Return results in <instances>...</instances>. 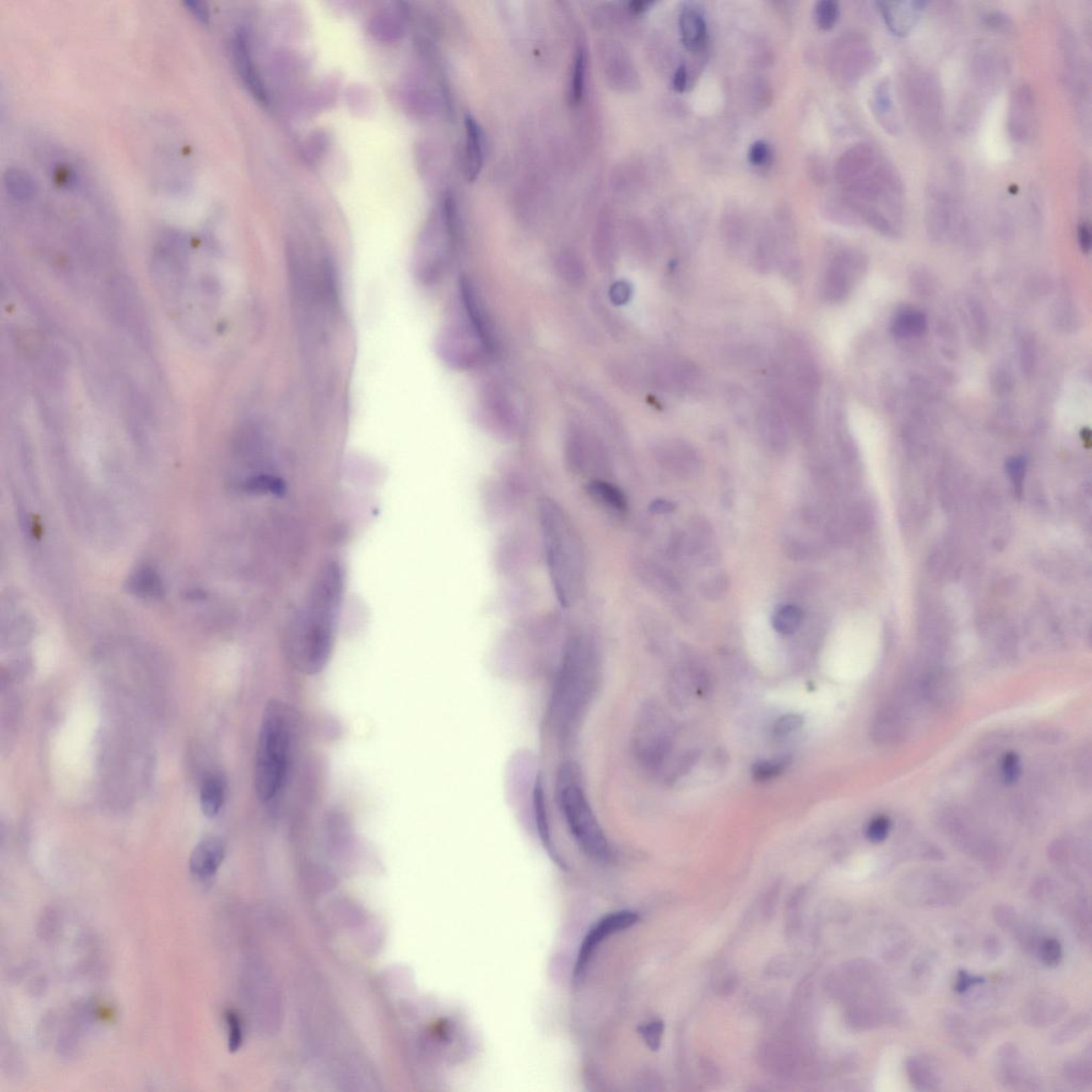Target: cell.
<instances>
[{
  "instance_id": "6da1fadb",
  "label": "cell",
  "mask_w": 1092,
  "mask_h": 1092,
  "mask_svg": "<svg viewBox=\"0 0 1092 1092\" xmlns=\"http://www.w3.org/2000/svg\"><path fill=\"white\" fill-rule=\"evenodd\" d=\"M343 572L335 562L318 574L305 608L290 630V654L298 668L309 675L326 668L332 654L335 624L343 594Z\"/></svg>"
},
{
  "instance_id": "7a4b0ae2",
  "label": "cell",
  "mask_w": 1092,
  "mask_h": 1092,
  "mask_svg": "<svg viewBox=\"0 0 1092 1092\" xmlns=\"http://www.w3.org/2000/svg\"><path fill=\"white\" fill-rule=\"evenodd\" d=\"M539 517L554 592L562 608H570L580 600L585 588L584 545L573 522L555 501L541 500Z\"/></svg>"
},
{
  "instance_id": "3957f363",
  "label": "cell",
  "mask_w": 1092,
  "mask_h": 1092,
  "mask_svg": "<svg viewBox=\"0 0 1092 1092\" xmlns=\"http://www.w3.org/2000/svg\"><path fill=\"white\" fill-rule=\"evenodd\" d=\"M598 678L600 666L593 643L582 636L570 639L562 654L552 705L554 723L562 738H568L577 729L596 694Z\"/></svg>"
},
{
  "instance_id": "277c9868",
  "label": "cell",
  "mask_w": 1092,
  "mask_h": 1092,
  "mask_svg": "<svg viewBox=\"0 0 1092 1092\" xmlns=\"http://www.w3.org/2000/svg\"><path fill=\"white\" fill-rule=\"evenodd\" d=\"M846 181H851L852 192L860 199L873 203V214L868 222L881 233L891 234L895 230L881 219L875 204L883 205L889 214L896 216L901 213L905 200L904 184L894 165L889 164L875 149L857 147L846 154L842 161Z\"/></svg>"
},
{
  "instance_id": "5b68a950",
  "label": "cell",
  "mask_w": 1092,
  "mask_h": 1092,
  "mask_svg": "<svg viewBox=\"0 0 1092 1092\" xmlns=\"http://www.w3.org/2000/svg\"><path fill=\"white\" fill-rule=\"evenodd\" d=\"M291 746L290 716L286 706L270 701L258 733L254 787L262 803L276 798L289 771Z\"/></svg>"
},
{
  "instance_id": "8992f818",
  "label": "cell",
  "mask_w": 1092,
  "mask_h": 1092,
  "mask_svg": "<svg viewBox=\"0 0 1092 1092\" xmlns=\"http://www.w3.org/2000/svg\"><path fill=\"white\" fill-rule=\"evenodd\" d=\"M556 795L570 833L586 855L608 860L612 849L586 795L576 766L565 764L558 771Z\"/></svg>"
},
{
  "instance_id": "52a82bcc",
  "label": "cell",
  "mask_w": 1092,
  "mask_h": 1092,
  "mask_svg": "<svg viewBox=\"0 0 1092 1092\" xmlns=\"http://www.w3.org/2000/svg\"><path fill=\"white\" fill-rule=\"evenodd\" d=\"M673 729L664 711L655 705L643 707L633 734L634 754L649 771L661 770L673 748Z\"/></svg>"
},
{
  "instance_id": "ba28073f",
  "label": "cell",
  "mask_w": 1092,
  "mask_h": 1092,
  "mask_svg": "<svg viewBox=\"0 0 1092 1092\" xmlns=\"http://www.w3.org/2000/svg\"><path fill=\"white\" fill-rule=\"evenodd\" d=\"M565 457L574 472L606 474L609 459L604 444L596 434L580 424H572L565 439Z\"/></svg>"
},
{
  "instance_id": "9c48e42d",
  "label": "cell",
  "mask_w": 1092,
  "mask_h": 1092,
  "mask_svg": "<svg viewBox=\"0 0 1092 1092\" xmlns=\"http://www.w3.org/2000/svg\"><path fill=\"white\" fill-rule=\"evenodd\" d=\"M997 1081L1014 1090L1036 1091L1041 1089V1078L1036 1071L1023 1058L1020 1051L1013 1043H1006L997 1051Z\"/></svg>"
},
{
  "instance_id": "30bf717a",
  "label": "cell",
  "mask_w": 1092,
  "mask_h": 1092,
  "mask_svg": "<svg viewBox=\"0 0 1092 1092\" xmlns=\"http://www.w3.org/2000/svg\"><path fill=\"white\" fill-rule=\"evenodd\" d=\"M480 414L484 423L501 435L511 436L519 427V414L511 396L503 388H485L480 400Z\"/></svg>"
},
{
  "instance_id": "8fae6325",
  "label": "cell",
  "mask_w": 1092,
  "mask_h": 1092,
  "mask_svg": "<svg viewBox=\"0 0 1092 1092\" xmlns=\"http://www.w3.org/2000/svg\"><path fill=\"white\" fill-rule=\"evenodd\" d=\"M639 921L637 913L632 911H618L608 914L603 917L593 926L587 936L585 937L584 942L578 952V957L576 968V977L581 978L584 974L586 966H587L590 958H592L597 948L600 946L603 941L612 936V934L622 932V930L632 927Z\"/></svg>"
},
{
  "instance_id": "7c38bea8",
  "label": "cell",
  "mask_w": 1092,
  "mask_h": 1092,
  "mask_svg": "<svg viewBox=\"0 0 1092 1092\" xmlns=\"http://www.w3.org/2000/svg\"><path fill=\"white\" fill-rule=\"evenodd\" d=\"M859 270V260L853 254L843 253L836 257L824 274L822 295L824 301L839 303L851 291L853 277Z\"/></svg>"
},
{
  "instance_id": "4fadbf2b",
  "label": "cell",
  "mask_w": 1092,
  "mask_h": 1092,
  "mask_svg": "<svg viewBox=\"0 0 1092 1092\" xmlns=\"http://www.w3.org/2000/svg\"><path fill=\"white\" fill-rule=\"evenodd\" d=\"M927 5L928 3L920 0L877 3L885 25L897 36L908 35L914 30Z\"/></svg>"
},
{
  "instance_id": "5bb4252c",
  "label": "cell",
  "mask_w": 1092,
  "mask_h": 1092,
  "mask_svg": "<svg viewBox=\"0 0 1092 1092\" xmlns=\"http://www.w3.org/2000/svg\"><path fill=\"white\" fill-rule=\"evenodd\" d=\"M1069 1010L1065 997L1055 993H1039L1026 1002L1023 1020L1033 1027H1047L1061 1020Z\"/></svg>"
},
{
  "instance_id": "9a60e30c",
  "label": "cell",
  "mask_w": 1092,
  "mask_h": 1092,
  "mask_svg": "<svg viewBox=\"0 0 1092 1092\" xmlns=\"http://www.w3.org/2000/svg\"><path fill=\"white\" fill-rule=\"evenodd\" d=\"M1035 122V96L1027 84L1013 93L1010 100L1008 129L1014 141L1030 138Z\"/></svg>"
},
{
  "instance_id": "2e32d148",
  "label": "cell",
  "mask_w": 1092,
  "mask_h": 1092,
  "mask_svg": "<svg viewBox=\"0 0 1092 1092\" xmlns=\"http://www.w3.org/2000/svg\"><path fill=\"white\" fill-rule=\"evenodd\" d=\"M230 52L238 74L249 91L262 103L266 102V93L251 57L248 35L241 30L234 32L230 39Z\"/></svg>"
},
{
  "instance_id": "e0dca14e",
  "label": "cell",
  "mask_w": 1092,
  "mask_h": 1092,
  "mask_svg": "<svg viewBox=\"0 0 1092 1092\" xmlns=\"http://www.w3.org/2000/svg\"><path fill=\"white\" fill-rule=\"evenodd\" d=\"M908 713L903 707L888 705L877 714L873 725V738L880 745H895L907 736Z\"/></svg>"
},
{
  "instance_id": "ac0fdd59",
  "label": "cell",
  "mask_w": 1092,
  "mask_h": 1092,
  "mask_svg": "<svg viewBox=\"0 0 1092 1092\" xmlns=\"http://www.w3.org/2000/svg\"><path fill=\"white\" fill-rule=\"evenodd\" d=\"M653 380L658 386L670 391L687 392L697 386L700 375L693 364L682 359H670L654 367Z\"/></svg>"
},
{
  "instance_id": "d6986e66",
  "label": "cell",
  "mask_w": 1092,
  "mask_h": 1092,
  "mask_svg": "<svg viewBox=\"0 0 1092 1092\" xmlns=\"http://www.w3.org/2000/svg\"><path fill=\"white\" fill-rule=\"evenodd\" d=\"M225 844L220 837L209 836L194 847L189 859L190 872L199 879L214 876L224 862Z\"/></svg>"
},
{
  "instance_id": "ffe728a7",
  "label": "cell",
  "mask_w": 1092,
  "mask_h": 1092,
  "mask_svg": "<svg viewBox=\"0 0 1092 1092\" xmlns=\"http://www.w3.org/2000/svg\"><path fill=\"white\" fill-rule=\"evenodd\" d=\"M921 695L933 709L946 710L952 706L960 694V686L946 671H933L921 683Z\"/></svg>"
},
{
  "instance_id": "44dd1931",
  "label": "cell",
  "mask_w": 1092,
  "mask_h": 1092,
  "mask_svg": "<svg viewBox=\"0 0 1092 1092\" xmlns=\"http://www.w3.org/2000/svg\"><path fill=\"white\" fill-rule=\"evenodd\" d=\"M679 30H681L683 44L687 50L695 54L705 50L709 34H707L706 21L701 11L691 6L683 8L679 15Z\"/></svg>"
},
{
  "instance_id": "7402d4cb",
  "label": "cell",
  "mask_w": 1092,
  "mask_h": 1092,
  "mask_svg": "<svg viewBox=\"0 0 1092 1092\" xmlns=\"http://www.w3.org/2000/svg\"><path fill=\"white\" fill-rule=\"evenodd\" d=\"M760 434L766 443L776 452L787 450L788 444L787 420L776 403L760 411L759 418Z\"/></svg>"
},
{
  "instance_id": "603a6c76",
  "label": "cell",
  "mask_w": 1092,
  "mask_h": 1092,
  "mask_svg": "<svg viewBox=\"0 0 1092 1092\" xmlns=\"http://www.w3.org/2000/svg\"><path fill=\"white\" fill-rule=\"evenodd\" d=\"M657 454L662 462L678 474H690L697 471L699 467L697 452L689 444L682 441H670L662 444Z\"/></svg>"
},
{
  "instance_id": "cb8c5ba5",
  "label": "cell",
  "mask_w": 1092,
  "mask_h": 1092,
  "mask_svg": "<svg viewBox=\"0 0 1092 1092\" xmlns=\"http://www.w3.org/2000/svg\"><path fill=\"white\" fill-rule=\"evenodd\" d=\"M465 174L475 181L484 164V140L479 125L471 116H465Z\"/></svg>"
},
{
  "instance_id": "d4e9b609",
  "label": "cell",
  "mask_w": 1092,
  "mask_h": 1092,
  "mask_svg": "<svg viewBox=\"0 0 1092 1092\" xmlns=\"http://www.w3.org/2000/svg\"><path fill=\"white\" fill-rule=\"evenodd\" d=\"M228 783L224 776L219 772L210 774L203 780L200 788V803L204 815L216 817L224 808Z\"/></svg>"
},
{
  "instance_id": "484cf974",
  "label": "cell",
  "mask_w": 1092,
  "mask_h": 1092,
  "mask_svg": "<svg viewBox=\"0 0 1092 1092\" xmlns=\"http://www.w3.org/2000/svg\"><path fill=\"white\" fill-rule=\"evenodd\" d=\"M873 112L878 119L883 127L892 135H897L900 132L901 125L899 118V113L891 92V87L887 80L880 83L873 93Z\"/></svg>"
},
{
  "instance_id": "4316f807",
  "label": "cell",
  "mask_w": 1092,
  "mask_h": 1092,
  "mask_svg": "<svg viewBox=\"0 0 1092 1092\" xmlns=\"http://www.w3.org/2000/svg\"><path fill=\"white\" fill-rule=\"evenodd\" d=\"M910 1082L919 1091L939 1090L940 1077L933 1062L923 1057L909 1058L905 1063Z\"/></svg>"
},
{
  "instance_id": "83f0119b",
  "label": "cell",
  "mask_w": 1092,
  "mask_h": 1092,
  "mask_svg": "<svg viewBox=\"0 0 1092 1092\" xmlns=\"http://www.w3.org/2000/svg\"><path fill=\"white\" fill-rule=\"evenodd\" d=\"M3 184L11 197L18 202L31 201L38 190L34 177L26 170L19 167L6 170Z\"/></svg>"
},
{
  "instance_id": "f1b7e54d",
  "label": "cell",
  "mask_w": 1092,
  "mask_h": 1092,
  "mask_svg": "<svg viewBox=\"0 0 1092 1092\" xmlns=\"http://www.w3.org/2000/svg\"><path fill=\"white\" fill-rule=\"evenodd\" d=\"M892 332L897 338L919 337L927 329V318L921 311L904 307L897 311L892 322Z\"/></svg>"
},
{
  "instance_id": "f546056e",
  "label": "cell",
  "mask_w": 1092,
  "mask_h": 1092,
  "mask_svg": "<svg viewBox=\"0 0 1092 1092\" xmlns=\"http://www.w3.org/2000/svg\"><path fill=\"white\" fill-rule=\"evenodd\" d=\"M533 808H535V819L537 830L539 832L541 842L548 849L549 855L554 857L557 863H560V857H557L555 849L553 847L551 829H549L548 812H546L545 796L543 786L541 779L537 778L535 787H533Z\"/></svg>"
},
{
  "instance_id": "4dcf8cb0",
  "label": "cell",
  "mask_w": 1092,
  "mask_h": 1092,
  "mask_svg": "<svg viewBox=\"0 0 1092 1092\" xmlns=\"http://www.w3.org/2000/svg\"><path fill=\"white\" fill-rule=\"evenodd\" d=\"M588 492L598 504L612 509L613 511L623 512L626 509L624 495L616 485L602 479H594L588 484Z\"/></svg>"
},
{
  "instance_id": "1f68e13d",
  "label": "cell",
  "mask_w": 1092,
  "mask_h": 1092,
  "mask_svg": "<svg viewBox=\"0 0 1092 1092\" xmlns=\"http://www.w3.org/2000/svg\"><path fill=\"white\" fill-rule=\"evenodd\" d=\"M129 588L136 596L143 597H160L163 596V582L152 569L138 570L129 581Z\"/></svg>"
},
{
  "instance_id": "d6a6232c",
  "label": "cell",
  "mask_w": 1092,
  "mask_h": 1092,
  "mask_svg": "<svg viewBox=\"0 0 1092 1092\" xmlns=\"http://www.w3.org/2000/svg\"><path fill=\"white\" fill-rule=\"evenodd\" d=\"M1063 1075L1072 1085L1078 1087L1090 1086L1092 1083L1090 1053L1067 1062L1063 1066Z\"/></svg>"
},
{
  "instance_id": "836d02e7",
  "label": "cell",
  "mask_w": 1092,
  "mask_h": 1092,
  "mask_svg": "<svg viewBox=\"0 0 1092 1092\" xmlns=\"http://www.w3.org/2000/svg\"><path fill=\"white\" fill-rule=\"evenodd\" d=\"M803 620V610L796 605H783L776 610L771 623L776 632L791 635L798 630Z\"/></svg>"
},
{
  "instance_id": "e575fe53",
  "label": "cell",
  "mask_w": 1092,
  "mask_h": 1092,
  "mask_svg": "<svg viewBox=\"0 0 1092 1092\" xmlns=\"http://www.w3.org/2000/svg\"><path fill=\"white\" fill-rule=\"evenodd\" d=\"M1090 1014L1083 1013L1078 1014V1016L1071 1019L1067 1024L1061 1027V1029L1053 1035V1037H1051V1043L1055 1046H1062L1065 1045V1043L1074 1041L1075 1038L1079 1036V1035H1081L1083 1031L1090 1025Z\"/></svg>"
},
{
  "instance_id": "d590c367",
  "label": "cell",
  "mask_w": 1092,
  "mask_h": 1092,
  "mask_svg": "<svg viewBox=\"0 0 1092 1092\" xmlns=\"http://www.w3.org/2000/svg\"><path fill=\"white\" fill-rule=\"evenodd\" d=\"M791 760L788 756H780L774 760H759L752 767V776L758 782H767L782 774Z\"/></svg>"
},
{
  "instance_id": "8d00e7d4",
  "label": "cell",
  "mask_w": 1092,
  "mask_h": 1092,
  "mask_svg": "<svg viewBox=\"0 0 1092 1092\" xmlns=\"http://www.w3.org/2000/svg\"><path fill=\"white\" fill-rule=\"evenodd\" d=\"M560 277L571 285H580L586 278L585 266L580 258L573 254H565L560 258L557 265Z\"/></svg>"
},
{
  "instance_id": "74e56055",
  "label": "cell",
  "mask_w": 1092,
  "mask_h": 1092,
  "mask_svg": "<svg viewBox=\"0 0 1092 1092\" xmlns=\"http://www.w3.org/2000/svg\"><path fill=\"white\" fill-rule=\"evenodd\" d=\"M586 52L584 48L580 47L577 50L576 62H574V70L571 82V102L574 104L580 103L582 95H584L585 76H586Z\"/></svg>"
},
{
  "instance_id": "f35d334b",
  "label": "cell",
  "mask_w": 1092,
  "mask_h": 1092,
  "mask_svg": "<svg viewBox=\"0 0 1092 1092\" xmlns=\"http://www.w3.org/2000/svg\"><path fill=\"white\" fill-rule=\"evenodd\" d=\"M815 19L817 25L824 30H831L835 27L840 16L839 3L835 0H820L816 3Z\"/></svg>"
},
{
  "instance_id": "ab89813d",
  "label": "cell",
  "mask_w": 1092,
  "mask_h": 1092,
  "mask_svg": "<svg viewBox=\"0 0 1092 1092\" xmlns=\"http://www.w3.org/2000/svg\"><path fill=\"white\" fill-rule=\"evenodd\" d=\"M1039 954L1042 964L1047 968H1057L1062 960V946L1061 942L1054 938H1049L1041 942L1039 946Z\"/></svg>"
},
{
  "instance_id": "60d3db41",
  "label": "cell",
  "mask_w": 1092,
  "mask_h": 1092,
  "mask_svg": "<svg viewBox=\"0 0 1092 1092\" xmlns=\"http://www.w3.org/2000/svg\"><path fill=\"white\" fill-rule=\"evenodd\" d=\"M891 830V820L889 817L880 815L873 819L868 824L867 837L869 842L881 843L887 839Z\"/></svg>"
},
{
  "instance_id": "b9f144b4",
  "label": "cell",
  "mask_w": 1092,
  "mask_h": 1092,
  "mask_svg": "<svg viewBox=\"0 0 1092 1092\" xmlns=\"http://www.w3.org/2000/svg\"><path fill=\"white\" fill-rule=\"evenodd\" d=\"M662 1031H664V1023L661 1020L651 1021L639 1027V1034L652 1051H657L661 1046Z\"/></svg>"
},
{
  "instance_id": "7bdbcfd3",
  "label": "cell",
  "mask_w": 1092,
  "mask_h": 1092,
  "mask_svg": "<svg viewBox=\"0 0 1092 1092\" xmlns=\"http://www.w3.org/2000/svg\"><path fill=\"white\" fill-rule=\"evenodd\" d=\"M1002 778L1006 784L1016 783L1021 776V760L1014 752L1006 754L1002 760Z\"/></svg>"
},
{
  "instance_id": "ee69618b",
  "label": "cell",
  "mask_w": 1092,
  "mask_h": 1092,
  "mask_svg": "<svg viewBox=\"0 0 1092 1092\" xmlns=\"http://www.w3.org/2000/svg\"><path fill=\"white\" fill-rule=\"evenodd\" d=\"M803 725V719L802 716L787 714L776 720L774 726V733L776 736H778V738H783V736H787L788 734H792V732L799 730Z\"/></svg>"
},
{
  "instance_id": "f6af8a7d",
  "label": "cell",
  "mask_w": 1092,
  "mask_h": 1092,
  "mask_svg": "<svg viewBox=\"0 0 1092 1092\" xmlns=\"http://www.w3.org/2000/svg\"><path fill=\"white\" fill-rule=\"evenodd\" d=\"M748 159L754 167H764V165L770 164L771 159L770 145L765 141H756L751 145Z\"/></svg>"
},
{
  "instance_id": "bcb514c9",
  "label": "cell",
  "mask_w": 1092,
  "mask_h": 1092,
  "mask_svg": "<svg viewBox=\"0 0 1092 1092\" xmlns=\"http://www.w3.org/2000/svg\"><path fill=\"white\" fill-rule=\"evenodd\" d=\"M993 919L1001 928L1007 930L1016 927L1018 916L1010 905H1000L993 910Z\"/></svg>"
},
{
  "instance_id": "7dc6e473",
  "label": "cell",
  "mask_w": 1092,
  "mask_h": 1092,
  "mask_svg": "<svg viewBox=\"0 0 1092 1092\" xmlns=\"http://www.w3.org/2000/svg\"><path fill=\"white\" fill-rule=\"evenodd\" d=\"M226 1023L229 1027V1049L230 1051H235L240 1049L242 1042L241 1021L237 1014L230 1011L226 1014Z\"/></svg>"
},
{
  "instance_id": "c3c4849f",
  "label": "cell",
  "mask_w": 1092,
  "mask_h": 1092,
  "mask_svg": "<svg viewBox=\"0 0 1092 1092\" xmlns=\"http://www.w3.org/2000/svg\"><path fill=\"white\" fill-rule=\"evenodd\" d=\"M183 5L197 21L205 24V25L209 24L210 10L208 3L202 2V0H185Z\"/></svg>"
},
{
  "instance_id": "681fc988",
  "label": "cell",
  "mask_w": 1092,
  "mask_h": 1092,
  "mask_svg": "<svg viewBox=\"0 0 1092 1092\" xmlns=\"http://www.w3.org/2000/svg\"><path fill=\"white\" fill-rule=\"evenodd\" d=\"M610 297H612V300L614 303H617V305H624V303L629 302L630 297H632V289H630V285L628 284V283L622 281L618 282L616 284H614L612 290H610Z\"/></svg>"
},
{
  "instance_id": "f907efd6",
  "label": "cell",
  "mask_w": 1092,
  "mask_h": 1092,
  "mask_svg": "<svg viewBox=\"0 0 1092 1092\" xmlns=\"http://www.w3.org/2000/svg\"><path fill=\"white\" fill-rule=\"evenodd\" d=\"M986 23L991 28L997 30H1007L1010 27V19L1000 12H993L986 16Z\"/></svg>"
},
{
  "instance_id": "816d5d0a",
  "label": "cell",
  "mask_w": 1092,
  "mask_h": 1092,
  "mask_svg": "<svg viewBox=\"0 0 1092 1092\" xmlns=\"http://www.w3.org/2000/svg\"><path fill=\"white\" fill-rule=\"evenodd\" d=\"M981 981L982 980L981 977H974L972 975L966 972H960L958 974L956 987H954V988H956L957 992L964 993L966 990L970 989V987L981 984Z\"/></svg>"
},
{
  "instance_id": "f5cc1de1",
  "label": "cell",
  "mask_w": 1092,
  "mask_h": 1092,
  "mask_svg": "<svg viewBox=\"0 0 1092 1092\" xmlns=\"http://www.w3.org/2000/svg\"><path fill=\"white\" fill-rule=\"evenodd\" d=\"M1078 238L1079 248H1081L1083 252H1089L1091 249V230L1089 224H1086V222H1082V224L1078 225Z\"/></svg>"
},
{
  "instance_id": "db71d44e",
  "label": "cell",
  "mask_w": 1092,
  "mask_h": 1092,
  "mask_svg": "<svg viewBox=\"0 0 1092 1092\" xmlns=\"http://www.w3.org/2000/svg\"><path fill=\"white\" fill-rule=\"evenodd\" d=\"M687 83H689V76H687V68L685 66H681L678 68L677 72H675V74L673 76L674 90L678 92H684L687 88Z\"/></svg>"
},
{
  "instance_id": "11a10c76",
  "label": "cell",
  "mask_w": 1092,
  "mask_h": 1092,
  "mask_svg": "<svg viewBox=\"0 0 1092 1092\" xmlns=\"http://www.w3.org/2000/svg\"><path fill=\"white\" fill-rule=\"evenodd\" d=\"M651 509L657 513H668L674 511L675 505L670 501L659 500L651 505Z\"/></svg>"
},
{
  "instance_id": "9f6ffc18",
  "label": "cell",
  "mask_w": 1092,
  "mask_h": 1092,
  "mask_svg": "<svg viewBox=\"0 0 1092 1092\" xmlns=\"http://www.w3.org/2000/svg\"><path fill=\"white\" fill-rule=\"evenodd\" d=\"M651 5H652V3L639 2L638 0V2L630 3V10L635 12V14H642V12H645L646 9H648V8Z\"/></svg>"
}]
</instances>
